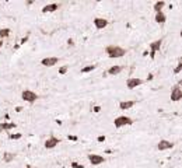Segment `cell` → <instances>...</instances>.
<instances>
[{
  "mask_svg": "<svg viewBox=\"0 0 182 168\" xmlns=\"http://www.w3.org/2000/svg\"><path fill=\"white\" fill-rule=\"evenodd\" d=\"M70 165H72V168H84V165H83V164H78V163H76V161H73Z\"/></svg>",
  "mask_w": 182,
  "mask_h": 168,
  "instance_id": "23",
  "label": "cell"
},
{
  "mask_svg": "<svg viewBox=\"0 0 182 168\" xmlns=\"http://www.w3.org/2000/svg\"><path fill=\"white\" fill-rule=\"evenodd\" d=\"M153 77H154V76H153V74H149V76H147V80H149V81H151V80H153Z\"/></svg>",
  "mask_w": 182,
  "mask_h": 168,
  "instance_id": "29",
  "label": "cell"
},
{
  "mask_svg": "<svg viewBox=\"0 0 182 168\" xmlns=\"http://www.w3.org/2000/svg\"><path fill=\"white\" fill-rule=\"evenodd\" d=\"M182 100V90H181V81L178 84H175L171 90V101L178 102Z\"/></svg>",
  "mask_w": 182,
  "mask_h": 168,
  "instance_id": "4",
  "label": "cell"
},
{
  "mask_svg": "<svg viewBox=\"0 0 182 168\" xmlns=\"http://www.w3.org/2000/svg\"><path fill=\"white\" fill-rule=\"evenodd\" d=\"M16 111H17V112H20V111H22V108H21V106H17V108H16Z\"/></svg>",
  "mask_w": 182,
  "mask_h": 168,
  "instance_id": "31",
  "label": "cell"
},
{
  "mask_svg": "<svg viewBox=\"0 0 182 168\" xmlns=\"http://www.w3.org/2000/svg\"><path fill=\"white\" fill-rule=\"evenodd\" d=\"M59 9V4L58 3H51V4H46V6H43L42 7V13H53Z\"/></svg>",
  "mask_w": 182,
  "mask_h": 168,
  "instance_id": "13",
  "label": "cell"
},
{
  "mask_svg": "<svg viewBox=\"0 0 182 168\" xmlns=\"http://www.w3.org/2000/svg\"><path fill=\"white\" fill-rule=\"evenodd\" d=\"M122 70H123V66L116 64V66H111L105 73H107V76H116V74H119Z\"/></svg>",
  "mask_w": 182,
  "mask_h": 168,
  "instance_id": "12",
  "label": "cell"
},
{
  "mask_svg": "<svg viewBox=\"0 0 182 168\" xmlns=\"http://www.w3.org/2000/svg\"><path fill=\"white\" fill-rule=\"evenodd\" d=\"M135 104H136V101H120V102H119V108H120L122 111H126V109L133 108Z\"/></svg>",
  "mask_w": 182,
  "mask_h": 168,
  "instance_id": "14",
  "label": "cell"
},
{
  "mask_svg": "<svg viewBox=\"0 0 182 168\" xmlns=\"http://www.w3.org/2000/svg\"><path fill=\"white\" fill-rule=\"evenodd\" d=\"M21 98L24 101H27L28 104H34L39 98V95L37 94V93H34L32 90H24L21 93Z\"/></svg>",
  "mask_w": 182,
  "mask_h": 168,
  "instance_id": "3",
  "label": "cell"
},
{
  "mask_svg": "<svg viewBox=\"0 0 182 168\" xmlns=\"http://www.w3.org/2000/svg\"><path fill=\"white\" fill-rule=\"evenodd\" d=\"M17 157V154L16 153H10V151H6L4 154H3V161L4 163H11V161H14Z\"/></svg>",
  "mask_w": 182,
  "mask_h": 168,
  "instance_id": "15",
  "label": "cell"
},
{
  "mask_svg": "<svg viewBox=\"0 0 182 168\" xmlns=\"http://www.w3.org/2000/svg\"><path fill=\"white\" fill-rule=\"evenodd\" d=\"M174 146H175L174 142H170V140H160L158 144H157V148H158L160 151H164V150H171Z\"/></svg>",
  "mask_w": 182,
  "mask_h": 168,
  "instance_id": "9",
  "label": "cell"
},
{
  "mask_svg": "<svg viewBox=\"0 0 182 168\" xmlns=\"http://www.w3.org/2000/svg\"><path fill=\"white\" fill-rule=\"evenodd\" d=\"M28 38H30V35H27V37H24V38H22V39H21V42H20V45H24L25 42L28 41Z\"/></svg>",
  "mask_w": 182,
  "mask_h": 168,
  "instance_id": "26",
  "label": "cell"
},
{
  "mask_svg": "<svg viewBox=\"0 0 182 168\" xmlns=\"http://www.w3.org/2000/svg\"><path fill=\"white\" fill-rule=\"evenodd\" d=\"M105 53L111 59H118V58H122L126 55V49H123L119 45H108L105 48Z\"/></svg>",
  "mask_w": 182,
  "mask_h": 168,
  "instance_id": "1",
  "label": "cell"
},
{
  "mask_svg": "<svg viewBox=\"0 0 182 168\" xmlns=\"http://www.w3.org/2000/svg\"><path fill=\"white\" fill-rule=\"evenodd\" d=\"M167 21V17H165V14L161 11V13H156V22H158V24H164Z\"/></svg>",
  "mask_w": 182,
  "mask_h": 168,
  "instance_id": "17",
  "label": "cell"
},
{
  "mask_svg": "<svg viewBox=\"0 0 182 168\" xmlns=\"http://www.w3.org/2000/svg\"><path fill=\"white\" fill-rule=\"evenodd\" d=\"M11 34L10 28H0V39H4V38H9Z\"/></svg>",
  "mask_w": 182,
  "mask_h": 168,
  "instance_id": "18",
  "label": "cell"
},
{
  "mask_svg": "<svg viewBox=\"0 0 182 168\" xmlns=\"http://www.w3.org/2000/svg\"><path fill=\"white\" fill-rule=\"evenodd\" d=\"M164 7H165V1H164V0H158V1H156V3H154V6H153V9H154L156 13H161Z\"/></svg>",
  "mask_w": 182,
  "mask_h": 168,
  "instance_id": "16",
  "label": "cell"
},
{
  "mask_svg": "<svg viewBox=\"0 0 182 168\" xmlns=\"http://www.w3.org/2000/svg\"><path fill=\"white\" fill-rule=\"evenodd\" d=\"M114 125H115L116 129L122 127V126H130V125H133V119H132V118H129V116H125V115L118 116V118H115Z\"/></svg>",
  "mask_w": 182,
  "mask_h": 168,
  "instance_id": "2",
  "label": "cell"
},
{
  "mask_svg": "<svg viewBox=\"0 0 182 168\" xmlns=\"http://www.w3.org/2000/svg\"><path fill=\"white\" fill-rule=\"evenodd\" d=\"M93 111H94V112H99V111H101V106H94Z\"/></svg>",
  "mask_w": 182,
  "mask_h": 168,
  "instance_id": "27",
  "label": "cell"
},
{
  "mask_svg": "<svg viewBox=\"0 0 182 168\" xmlns=\"http://www.w3.org/2000/svg\"><path fill=\"white\" fill-rule=\"evenodd\" d=\"M59 143H60V139H58L56 136H51L46 142H45V148L46 150H52V148H55L56 146H59Z\"/></svg>",
  "mask_w": 182,
  "mask_h": 168,
  "instance_id": "7",
  "label": "cell"
},
{
  "mask_svg": "<svg viewBox=\"0 0 182 168\" xmlns=\"http://www.w3.org/2000/svg\"><path fill=\"white\" fill-rule=\"evenodd\" d=\"M97 64H88L86 67H83L81 69V73H88V72H93V70H95Z\"/></svg>",
  "mask_w": 182,
  "mask_h": 168,
  "instance_id": "19",
  "label": "cell"
},
{
  "mask_svg": "<svg viewBox=\"0 0 182 168\" xmlns=\"http://www.w3.org/2000/svg\"><path fill=\"white\" fill-rule=\"evenodd\" d=\"M87 157H88V161L91 165H99V164L105 163V157H102L99 154H88Z\"/></svg>",
  "mask_w": 182,
  "mask_h": 168,
  "instance_id": "6",
  "label": "cell"
},
{
  "mask_svg": "<svg viewBox=\"0 0 182 168\" xmlns=\"http://www.w3.org/2000/svg\"><path fill=\"white\" fill-rule=\"evenodd\" d=\"M98 142H105V136H99L98 137Z\"/></svg>",
  "mask_w": 182,
  "mask_h": 168,
  "instance_id": "28",
  "label": "cell"
},
{
  "mask_svg": "<svg viewBox=\"0 0 182 168\" xmlns=\"http://www.w3.org/2000/svg\"><path fill=\"white\" fill-rule=\"evenodd\" d=\"M56 63H59V58H56V56H48V58H43L41 60V64L45 67H52Z\"/></svg>",
  "mask_w": 182,
  "mask_h": 168,
  "instance_id": "8",
  "label": "cell"
},
{
  "mask_svg": "<svg viewBox=\"0 0 182 168\" xmlns=\"http://www.w3.org/2000/svg\"><path fill=\"white\" fill-rule=\"evenodd\" d=\"M66 73H67V66H62L59 69V74H66Z\"/></svg>",
  "mask_w": 182,
  "mask_h": 168,
  "instance_id": "24",
  "label": "cell"
},
{
  "mask_svg": "<svg viewBox=\"0 0 182 168\" xmlns=\"http://www.w3.org/2000/svg\"><path fill=\"white\" fill-rule=\"evenodd\" d=\"M143 84V80L141 79H137V77H132V79H128V81H126V87L128 88H136V87H139Z\"/></svg>",
  "mask_w": 182,
  "mask_h": 168,
  "instance_id": "11",
  "label": "cell"
},
{
  "mask_svg": "<svg viewBox=\"0 0 182 168\" xmlns=\"http://www.w3.org/2000/svg\"><path fill=\"white\" fill-rule=\"evenodd\" d=\"M161 45H162V39H157V41H153L149 45V48H150V58L151 59H154L156 58V52H158L161 49Z\"/></svg>",
  "mask_w": 182,
  "mask_h": 168,
  "instance_id": "5",
  "label": "cell"
},
{
  "mask_svg": "<svg viewBox=\"0 0 182 168\" xmlns=\"http://www.w3.org/2000/svg\"><path fill=\"white\" fill-rule=\"evenodd\" d=\"M3 46V39H0V48Z\"/></svg>",
  "mask_w": 182,
  "mask_h": 168,
  "instance_id": "32",
  "label": "cell"
},
{
  "mask_svg": "<svg viewBox=\"0 0 182 168\" xmlns=\"http://www.w3.org/2000/svg\"><path fill=\"white\" fill-rule=\"evenodd\" d=\"M4 130H7V122H1L0 123V133L4 132Z\"/></svg>",
  "mask_w": 182,
  "mask_h": 168,
  "instance_id": "22",
  "label": "cell"
},
{
  "mask_svg": "<svg viewBox=\"0 0 182 168\" xmlns=\"http://www.w3.org/2000/svg\"><path fill=\"white\" fill-rule=\"evenodd\" d=\"M67 45H69V46H74V39L69 38V39H67Z\"/></svg>",
  "mask_w": 182,
  "mask_h": 168,
  "instance_id": "25",
  "label": "cell"
},
{
  "mask_svg": "<svg viewBox=\"0 0 182 168\" xmlns=\"http://www.w3.org/2000/svg\"><path fill=\"white\" fill-rule=\"evenodd\" d=\"M27 168H34V167H27Z\"/></svg>",
  "mask_w": 182,
  "mask_h": 168,
  "instance_id": "33",
  "label": "cell"
},
{
  "mask_svg": "<svg viewBox=\"0 0 182 168\" xmlns=\"http://www.w3.org/2000/svg\"><path fill=\"white\" fill-rule=\"evenodd\" d=\"M94 27H95L97 30H104L105 27H107L108 24H109V21L107 20V18H101V17H97V18H94Z\"/></svg>",
  "mask_w": 182,
  "mask_h": 168,
  "instance_id": "10",
  "label": "cell"
},
{
  "mask_svg": "<svg viewBox=\"0 0 182 168\" xmlns=\"http://www.w3.org/2000/svg\"><path fill=\"white\" fill-rule=\"evenodd\" d=\"M181 70H182V62L179 60L178 64H177V67L174 69V74H179V73H181Z\"/></svg>",
  "mask_w": 182,
  "mask_h": 168,
  "instance_id": "21",
  "label": "cell"
},
{
  "mask_svg": "<svg viewBox=\"0 0 182 168\" xmlns=\"http://www.w3.org/2000/svg\"><path fill=\"white\" fill-rule=\"evenodd\" d=\"M69 140H74V142H76V140H77V137H76V136H69Z\"/></svg>",
  "mask_w": 182,
  "mask_h": 168,
  "instance_id": "30",
  "label": "cell"
},
{
  "mask_svg": "<svg viewBox=\"0 0 182 168\" xmlns=\"http://www.w3.org/2000/svg\"><path fill=\"white\" fill-rule=\"evenodd\" d=\"M22 137V133H14V135H9V139L10 140H18Z\"/></svg>",
  "mask_w": 182,
  "mask_h": 168,
  "instance_id": "20",
  "label": "cell"
}]
</instances>
